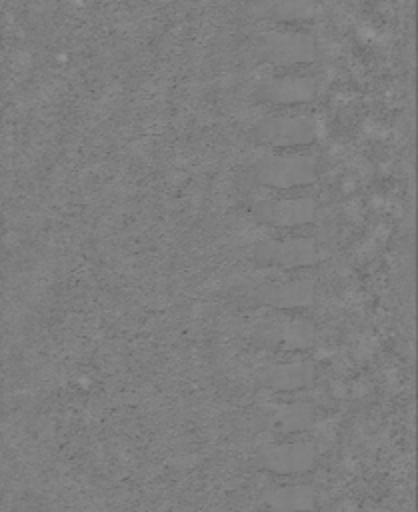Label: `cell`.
<instances>
[{
  "instance_id": "5b68a950",
  "label": "cell",
  "mask_w": 418,
  "mask_h": 512,
  "mask_svg": "<svg viewBox=\"0 0 418 512\" xmlns=\"http://www.w3.org/2000/svg\"><path fill=\"white\" fill-rule=\"evenodd\" d=\"M312 94H314V82L310 78H300V76L276 78L266 86V96L282 104L310 100Z\"/></svg>"
},
{
  "instance_id": "6da1fadb",
  "label": "cell",
  "mask_w": 418,
  "mask_h": 512,
  "mask_svg": "<svg viewBox=\"0 0 418 512\" xmlns=\"http://www.w3.org/2000/svg\"><path fill=\"white\" fill-rule=\"evenodd\" d=\"M258 180L270 186H296L316 178L314 160L304 156H272L256 166Z\"/></svg>"
},
{
  "instance_id": "7a4b0ae2",
  "label": "cell",
  "mask_w": 418,
  "mask_h": 512,
  "mask_svg": "<svg viewBox=\"0 0 418 512\" xmlns=\"http://www.w3.org/2000/svg\"><path fill=\"white\" fill-rule=\"evenodd\" d=\"M256 132L264 142L294 146L312 142L318 136V124L308 116H276L266 118Z\"/></svg>"
},
{
  "instance_id": "3957f363",
  "label": "cell",
  "mask_w": 418,
  "mask_h": 512,
  "mask_svg": "<svg viewBox=\"0 0 418 512\" xmlns=\"http://www.w3.org/2000/svg\"><path fill=\"white\" fill-rule=\"evenodd\" d=\"M260 52L266 60L274 64H296L312 60L314 56V42L310 36L296 34V32H276L266 34L260 40Z\"/></svg>"
},
{
  "instance_id": "277c9868",
  "label": "cell",
  "mask_w": 418,
  "mask_h": 512,
  "mask_svg": "<svg viewBox=\"0 0 418 512\" xmlns=\"http://www.w3.org/2000/svg\"><path fill=\"white\" fill-rule=\"evenodd\" d=\"M260 216L274 224H300L312 218L314 204L310 200L298 198V200H278V202H266L258 208Z\"/></svg>"
},
{
  "instance_id": "8992f818",
  "label": "cell",
  "mask_w": 418,
  "mask_h": 512,
  "mask_svg": "<svg viewBox=\"0 0 418 512\" xmlns=\"http://www.w3.org/2000/svg\"><path fill=\"white\" fill-rule=\"evenodd\" d=\"M314 12V0H272L270 14L282 20L306 18Z\"/></svg>"
}]
</instances>
